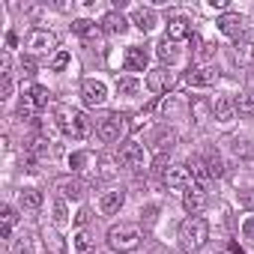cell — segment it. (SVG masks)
Segmentation results:
<instances>
[{"label":"cell","instance_id":"6da1fadb","mask_svg":"<svg viewBox=\"0 0 254 254\" xmlns=\"http://www.w3.org/2000/svg\"><path fill=\"white\" fill-rule=\"evenodd\" d=\"M206 239H209V224H206V218L189 215V218L180 224V245H183V251H197V248L206 245Z\"/></svg>","mask_w":254,"mask_h":254},{"label":"cell","instance_id":"7a4b0ae2","mask_svg":"<svg viewBox=\"0 0 254 254\" xmlns=\"http://www.w3.org/2000/svg\"><path fill=\"white\" fill-rule=\"evenodd\" d=\"M57 126L63 129V135L72 138V141H84L90 135V129H93L87 114L84 111H72V108H57Z\"/></svg>","mask_w":254,"mask_h":254},{"label":"cell","instance_id":"3957f363","mask_svg":"<svg viewBox=\"0 0 254 254\" xmlns=\"http://www.w3.org/2000/svg\"><path fill=\"white\" fill-rule=\"evenodd\" d=\"M141 227L138 224H129V221H120V224H114L111 230H108V245L114 248V251H120V254H126V251H135L138 245H141Z\"/></svg>","mask_w":254,"mask_h":254},{"label":"cell","instance_id":"277c9868","mask_svg":"<svg viewBox=\"0 0 254 254\" xmlns=\"http://www.w3.org/2000/svg\"><path fill=\"white\" fill-rule=\"evenodd\" d=\"M27 51L30 57H45V54H57V36L45 27H36L27 33Z\"/></svg>","mask_w":254,"mask_h":254},{"label":"cell","instance_id":"5b68a950","mask_svg":"<svg viewBox=\"0 0 254 254\" xmlns=\"http://www.w3.org/2000/svg\"><path fill=\"white\" fill-rule=\"evenodd\" d=\"M126 132V114H108L99 126H96V135L105 141V144H117Z\"/></svg>","mask_w":254,"mask_h":254},{"label":"cell","instance_id":"8992f818","mask_svg":"<svg viewBox=\"0 0 254 254\" xmlns=\"http://www.w3.org/2000/svg\"><path fill=\"white\" fill-rule=\"evenodd\" d=\"M81 96H84V105L99 108V105H105V99H108V87H105V81H99V78H84V81H81Z\"/></svg>","mask_w":254,"mask_h":254},{"label":"cell","instance_id":"52a82bcc","mask_svg":"<svg viewBox=\"0 0 254 254\" xmlns=\"http://www.w3.org/2000/svg\"><path fill=\"white\" fill-rule=\"evenodd\" d=\"M189 87H212L215 81H218V72L212 69V66H206V63H197V66H191L189 72H186V78H183Z\"/></svg>","mask_w":254,"mask_h":254},{"label":"cell","instance_id":"ba28073f","mask_svg":"<svg viewBox=\"0 0 254 254\" xmlns=\"http://www.w3.org/2000/svg\"><path fill=\"white\" fill-rule=\"evenodd\" d=\"M120 165L123 168H132V171H141L144 168V147L141 144H135V141H129V144H123L120 147Z\"/></svg>","mask_w":254,"mask_h":254},{"label":"cell","instance_id":"9c48e42d","mask_svg":"<svg viewBox=\"0 0 254 254\" xmlns=\"http://www.w3.org/2000/svg\"><path fill=\"white\" fill-rule=\"evenodd\" d=\"M183 206H186V212H191V215L203 212V206H206V191H203V186L191 183V186L183 191Z\"/></svg>","mask_w":254,"mask_h":254},{"label":"cell","instance_id":"30bf717a","mask_svg":"<svg viewBox=\"0 0 254 254\" xmlns=\"http://www.w3.org/2000/svg\"><path fill=\"white\" fill-rule=\"evenodd\" d=\"M162 180H165L168 189H189L191 186V174H189L186 165H168V171L162 174Z\"/></svg>","mask_w":254,"mask_h":254},{"label":"cell","instance_id":"8fae6325","mask_svg":"<svg viewBox=\"0 0 254 254\" xmlns=\"http://www.w3.org/2000/svg\"><path fill=\"white\" fill-rule=\"evenodd\" d=\"M54 189H57L66 200H81V197H84V183H81L78 177H60V180H54Z\"/></svg>","mask_w":254,"mask_h":254},{"label":"cell","instance_id":"7c38bea8","mask_svg":"<svg viewBox=\"0 0 254 254\" xmlns=\"http://www.w3.org/2000/svg\"><path fill=\"white\" fill-rule=\"evenodd\" d=\"M215 24H218V30H221L224 36H230V39L245 36V30H242V15H239V12H224Z\"/></svg>","mask_w":254,"mask_h":254},{"label":"cell","instance_id":"4fadbf2b","mask_svg":"<svg viewBox=\"0 0 254 254\" xmlns=\"http://www.w3.org/2000/svg\"><path fill=\"white\" fill-rule=\"evenodd\" d=\"M212 114H215V120L218 123H233V117H236V102L230 99V96H215V102H212Z\"/></svg>","mask_w":254,"mask_h":254},{"label":"cell","instance_id":"5bb4252c","mask_svg":"<svg viewBox=\"0 0 254 254\" xmlns=\"http://www.w3.org/2000/svg\"><path fill=\"white\" fill-rule=\"evenodd\" d=\"M147 87L153 90V93H168L171 87H174V75L162 66V69H153L150 75H147Z\"/></svg>","mask_w":254,"mask_h":254},{"label":"cell","instance_id":"9a60e30c","mask_svg":"<svg viewBox=\"0 0 254 254\" xmlns=\"http://www.w3.org/2000/svg\"><path fill=\"white\" fill-rule=\"evenodd\" d=\"M123 203H126V191H123V189H117V191H105V194L99 197V209H102V215H117Z\"/></svg>","mask_w":254,"mask_h":254},{"label":"cell","instance_id":"2e32d148","mask_svg":"<svg viewBox=\"0 0 254 254\" xmlns=\"http://www.w3.org/2000/svg\"><path fill=\"white\" fill-rule=\"evenodd\" d=\"M233 57H236V63L239 66H251L254 63V36H239L236 39V51H233Z\"/></svg>","mask_w":254,"mask_h":254},{"label":"cell","instance_id":"e0dca14e","mask_svg":"<svg viewBox=\"0 0 254 254\" xmlns=\"http://www.w3.org/2000/svg\"><path fill=\"white\" fill-rule=\"evenodd\" d=\"M189 111H191V120H194L197 126H203V123L212 117V102L203 99V96H194V99L189 102Z\"/></svg>","mask_w":254,"mask_h":254},{"label":"cell","instance_id":"ac0fdd59","mask_svg":"<svg viewBox=\"0 0 254 254\" xmlns=\"http://www.w3.org/2000/svg\"><path fill=\"white\" fill-rule=\"evenodd\" d=\"M147 63H150V57H147V51H144V48L132 45L129 51H126V69H129V72H144V69H147Z\"/></svg>","mask_w":254,"mask_h":254},{"label":"cell","instance_id":"d6986e66","mask_svg":"<svg viewBox=\"0 0 254 254\" xmlns=\"http://www.w3.org/2000/svg\"><path fill=\"white\" fill-rule=\"evenodd\" d=\"M186 168H189V174H191V180H194L197 186H203L206 180H212V177H209V168H206V159H203V156H191V159L186 162Z\"/></svg>","mask_w":254,"mask_h":254},{"label":"cell","instance_id":"ffe728a7","mask_svg":"<svg viewBox=\"0 0 254 254\" xmlns=\"http://www.w3.org/2000/svg\"><path fill=\"white\" fill-rule=\"evenodd\" d=\"M126 27H129V21H126L117 9H114V12H108V15L102 18V30H105V33H111V36H123V33H126Z\"/></svg>","mask_w":254,"mask_h":254},{"label":"cell","instance_id":"44dd1931","mask_svg":"<svg viewBox=\"0 0 254 254\" xmlns=\"http://www.w3.org/2000/svg\"><path fill=\"white\" fill-rule=\"evenodd\" d=\"M72 30H75L81 39H96V42H99L102 24H96V21H90V18H78V21H72Z\"/></svg>","mask_w":254,"mask_h":254},{"label":"cell","instance_id":"7402d4cb","mask_svg":"<svg viewBox=\"0 0 254 254\" xmlns=\"http://www.w3.org/2000/svg\"><path fill=\"white\" fill-rule=\"evenodd\" d=\"M186 36H191L189 21H186L183 15H174V18L168 21V39H171V42H180V39H186Z\"/></svg>","mask_w":254,"mask_h":254},{"label":"cell","instance_id":"603a6c76","mask_svg":"<svg viewBox=\"0 0 254 254\" xmlns=\"http://www.w3.org/2000/svg\"><path fill=\"white\" fill-rule=\"evenodd\" d=\"M132 24H135L138 30L150 33V30L156 27V12H153V9H135V12H132Z\"/></svg>","mask_w":254,"mask_h":254},{"label":"cell","instance_id":"cb8c5ba5","mask_svg":"<svg viewBox=\"0 0 254 254\" xmlns=\"http://www.w3.org/2000/svg\"><path fill=\"white\" fill-rule=\"evenodd\" d=\"M15 209L12 206H3V212H0V236L3 239H9L12 236V227H15Z\"/></svg>","mask_w":254,"mask_h":254},{"label":"cell","instance_id":"d4e9b609","mask_svg":"<svg viewBox=\"0 0 254 254\" xmlns=\"http://www.w3.org/2000/svg\"><path fill=\"white\" fill-rule=\"evenodd\" d=\"M177 57H180V48H177V42H171V39L165 36V39L159 42V60H162V63H174Z\"/></svg>","mask_w":254,"mask_h":254},{"label":"cell","instance_id":"484cf974","mask_svg":"<svg viewBox=\"0 0 254 254\" xmlns=\"http://www.w3.org/2000/svg\"><path fill=\"white\" fill-rule=\"evenodd\" d=\"M236 114H242V117H254V90L239 93V99H236Z\"/></svg>","mask_w":254,"mask_h":254},{"label":"cell","instance_id":"4316f807","mask_svg":"<svg viewBox=\"0 0 254 254\" xmlns=\"http://www.w3.org/2000/svg\"><path fill=\"white\" fill-rule=\"evenodd\" d=\"M90 162H93V156H90L87 150H78V153H72V156H69V168H72L75 174H84Z\"/></svg>","mask_w":254,"mask_h":254},{"label":"cell","instance_id":"83f0119b","mask_svg":"<svg viewBox=\"0 0 254 254\" xmlns=\"http://www.w3.org/2000/svg\"><path fill=\"white\" fill-rule=\"evenodd\" d=\"M18 200H21L24 209H39V206H42V191H39V189H24Z\"/></svg>","mask_w":254,"mask_h":254},{"label":"cell","instance_id":"f1b7e54d","mask_svg":"<svg viewBox=\"0 0 254 254\" xmlns=\"http://www.w3.org/2000/svg\"><path fill=\"white\" fill-rule=\"evenodd\" d=\"M180 111H183V99H180L177 93H171V96H168V99L162 102V114H165V117L171 120V117H177Z\"/></svg>","mask_w":254,"mask_h":254},{"label":"cell","instance_id":"f546056e","mask_svg":"<svg viewBox=\"0 0 254 254\" xmlns=\"http://www.w3.org/2000/svg\"><path fill=\"white\" fill-rule=\"evenodd\" d=\"M117 162H120L117 156H102V159H99V177H102V180H111V177L117 174Z\"/></svg>","mask_w":254,"mask_h":254},{"label":"cell","instance_id":"4dcf8cb0","mask_svg":"<svg viewBox=\"0 0 254 254\" xmlns=\"http://www.w3.org/2000/svg\"><path fill=\"white\" fill-rule=\"evenodd\" d=\"M27 96L33 99V105H36V108H45V105H48V99H51V93H48V87H42V84H33Z\"/></svg>","mask_w":254,"mask_h":254},{"label":"cell","instance_id":"1f68e13d","mask_svg":"<svg viewBox=\"0 0 254 254\" xmlns=\"http://www.w3.org/2000/svg\"><path fill=\"white\" fill-rule=\"evenodd\" d=\"M203 159H206V168H209V177H212V180L224 177V162H221L218 153H209V156H203Z\"/></svg>","mask_w":254,"mask_h":254},{"label":"cell","instance_id":"d6a6232c","mask_svg":"<svg viewBox=\"0 0 254 254\" xmlns=\"http://www.w3.org/2000/svg\"><path fill=\"white\" fill-rule=\"evenodd\" d=\"M12 254H33V233H21L12 242Z\"/></svg>","mask_w":254,"mask_h":254},{"label":"cell","instance_id":"836d02e7","mask_svg":"<svg viewBox=\"0 0 254 254\" xmlns=\"http://www.w3.org/2000/svg\"><path fill=\"white\" fill-rule=\"evenodd\" d=\"M174 144H177V135H174V132H162V135L156 138V153L165 156L168 150H174Z\"/></svg>","mask_w":254,"mask_h":254},{"label":"cell","instance_id":"e575fe53","mask_svg":"<svg viewBox=\"0 0 254 254\" xmlns=\"http://www.w3.org/2000/svg\"><path fill=\"white\" fill-rule=\"evenodd\" d=\"M117 90H120L123 96H132V93L141 90V81H138V78H117Z\"/></svg>","mask_w":254,"mask_h":254},{"label":"cell","instance_id":"d590c367","mask_svg":"<svg viewBox=\"0 0 254 254\" xmlns=\"http://www.w3.org/2000/svg\"><path fill=\"white\" fill-rule=\"evenodd\" d=\"M69 63H72V54H69V51H57V54L51 57V72H63Z\"/></svg>","mask_w":254,"mask_h":254},{"label":"cell","instance_id":"8d00e7d4","mask_svg":"<svg viewBox=\"0 0 254 254\" xmlns=\"http://www.w3.org/2000/svg\"><path fill=\"white\" fill-rule=\"evenodd\" d=\"M75 251L78 254H93V239L81 230V233H75Z\"/></svg>","mask_w":254,"mask_h":254},{"label":"cell","instance_id":"74e56055","mask_svg":"<svg viewBox=\"0 0 254 254\" xmlns=\"http://www.w3.org/2000/svg\"><path fill=\"white\" fill-rule=\"evenodd\" d=\"M233 150H236V156H242V159H254V144H251V141H236Z\"/></svg>","mask_w":254,"mask_h":254},{"label":"cell","instance_id":"f35d334b","mask_svg":"<svg viewBox=\"0 0 254 254\" xmlns=\"http://www.w3.org/2000/svg\"><path fill=\"white\" fill-rule=\"evenodd\" d=\"M12 96V78H0V99Z\"/></svg>","mask_w":254,"mask_h":254},{"label":"cell","instance_id":"ab89813d","mask_svg":"<svg viewBox=\"0 0 254 254\" xmlns=\"http://www.w3.org/2000/svg\"><path fill=\"white\" fill-rule=\"evenodd\" d=\"M21 69H24V75H27V78H33V75H36V63H33V57H30V54L21 60Z\"/></svg>","mask_w":254,"mask_h":254},{"label":"cell","instance_id":"60d3db41","mask_svg":"<svg viewBox=\"0 0 254 254\" xmlns=\"http://www.w3.org/2000/svg\"><path fill=\"white\" fill-rule=\"evenodd\" d=\"M54 221H57V224H66V206H63V200L54 203Z\"/></svg>","mask_w":254,"mask_h":254},{"label":"cell","instance_id":"b9f144b4","mask_svg":"<svg viewBox=\"0 0 254 254\" xmlns=\"http://www.w3.org/2000/svg\"><path fill=\"white\" fill-rule=\"evenodd\" d=\"M242 233H245V239H254V215H248L242 221Z\"/></svg>","mask_w":254,"mask_h":254},{"label":"cell","instance_id":"7bdbcfd3","mask_svg":"<svg viewBox=\"0 0 254 254\" xmlns=\"http://www.w3.org/2000/svg\"><path fill=\"white\" fill-rule=\"evenodd\" d=\"M156 212H159L156 206H147V209H144V221H147V224H153V221H156Z\"/></svg>","mask_w":254,"mask_h":254},{"label":"cell","instance_id":"ee69618b","mask_svg":"<svg viewBox=\"0 0 254 254\" xmlns=\"http://www.w3.org/2000/svg\"><path fill=\"white\" fill-rule=\"evenodd\" d=\"M87 221H90V209H81V212L75 215V224H81V227H84Z\"/></svg>","mask_w":254,"mask_h":254},{"label":"cell","instance_id":"f6af8a7d","mask_svg":"<svg viewBox=\"0 0 254 254\" xmlns=\"http://www.w3.org/2000/svg\"><path fill=\"white\" fill-rule=\"evenodd\" d=\"M212 9H227V0H209Z\"/></svg>","mask_w":254,"mask_h":254},{"label":"cell","instance_id":"bcb514c9","mask_svg":"<svg viewBox=\"0 0 254 254\" xmlns=\"http://www.w3.org/2000/svg\"><path fill=\"white\" fill-rule=\"evenodd\" d=\"M6 45L15 48V45H18V36H15V33H6Z\"/></svg>","mask_w":254,"mask_h":254}]
</instances>
